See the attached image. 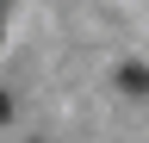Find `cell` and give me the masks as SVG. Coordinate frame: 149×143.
Segmentation results:
<instances>
[{"mask_svg":"<svg viewBox=\"0 0 149 143\" xmlns=\"http://www.w3.org/2000/svg\"><path fill=\"white\" fill-rule=\"evenodd\" d=\"M6 112H13V100H6V93H0V124H6Z\"/></svg>","mask_w":149,"mask_h":143,"instance_id":"1","label":"cell"}]
</instances>
